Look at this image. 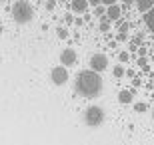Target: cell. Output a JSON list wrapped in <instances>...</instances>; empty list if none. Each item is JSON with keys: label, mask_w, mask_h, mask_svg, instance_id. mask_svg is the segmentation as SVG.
<instances>
[{"label": "cell", "mask_w": 154, "mask_h": 145, "mask_svg": "<svg viewBox=\"0 0 154 145\" xmlns=\"http://www.w3.org/2000/svg\"><path fill=\"white\" fill-rule=\"evenodd\" d=\"M66 22H70V24L74 22V18H72V14H66Z\"/></svg>", "instance_id": "21"}, {"label": "cell", "mask_w": 154, "mask_h": 145, "mask_svg": "<svg viewBox=\"0 0 154 145\" xmlns=\"http://www.w3.org/2000/svg\"><path fill=\"white\" fill-rule=\"evenodd\" d=\"M12 16L18 24H26L32 18V6L28 2H14L12 6Z\"/></svg>", "instance_id": "2"}, {"label": "cell", "mask_w": 154, "mask_h": 145, "mask_svg": "<svg viewBox=\"0 0 154 145\" xmlns=\"http://www.w3.org/2000/svg\"><path fill=\"white\" fill-rule=\"evenodd\" d=\"M106 68H108V58L104 56V54H94V56L90 58V70L92 72L100 74V72H104Z\"/></svg>", "instance_id": "4"}, {"label": "cell", "mask_w": 154, "mask_h": 145, "mask_svg": "<svg viewBox=\"0 0 154 145\" xmlns=\"http://www.w3.org/2000/svg\"><path fill=\"white\" fill-rule=\"evenodd\" d=\"M134 109H136L138 113H142V112H146V109H148V106H146L144 101H138V103H134Z\"/></svg>", "instance_id": "13"}, {"label": "cell", "mask_w": 154, "mask_h": 145, "mask_svg": "<svg viewBox=\"0 0 154 145\" xmlns=\"http://www.w3.org/2000/svg\"><path fill=\"white\" fill-rule=\"evenodd\" d=\"M136 8L142 12V14H146V12H150L154 8V2L152 0H140V2H136Z\"/></svg>", "instance_id": "9"}, {"label": "cell", "mask_w": 154, "mask_h": 145, "mask_svg": "<svg viewBox=\"0 0 154 145\" xmlns=\"http://www.w3.org/2000/svg\"><path fill=\"white\" fill-rule=\"evenodd\" d=\"M124 68H122V66H116L114 68V76H116V78H122V76H124Z\"/></svg>", "instance_id": "17"}, {"label": "cell", "mask_w": 154, "mask_h": 145, "mask_svg": "<svg viewBox=\"0 0 154 145\" xmlns=\"http://www.w3.org/2000/svg\"><path fill=\"white\" fill-rule=\"evenodd\" d=\"M76 60H78V56H76V52L72 50V48H66V50H62V54H60V62H62L64 68L74 66Z\"/></svg>", "instance_id": "6"}, {"label": "cell", "mask_w": 154, "mask_h": 145, "mask_svg": "<svg viewBox=\"0 0 154 145\" xmlns=\"http://www.w3.org/2000/svg\"><path fill=\"white\" fill-rule=\"evenodd\" d=\"M94 16L100 18V20H102V18H106V8H100V6H98L96 10H94Z\"/></svg>", "instance_id": "14"}, {"label": "cell", "mask_w": 154, "mask_h": 145, "mask_svg": "<svg viewBox=\"0 0 154 145\" xmlns=\"http://www.w3.org/2000/svg\"><path fill=\"white\" fill-rule=\"evenodd\" d=\"M84 121L86 125H90V127H96V125H100V123L104 121V112H102V107H98V106H92L86 109L84 113Z\"/></svg>", "instance_id": "3"}, {"label": "cell", "mask_w": 154, "mask_h": 145, "mask_svg": "<svg viewBox=\"0 0 154 145\" xmlns=\"http://www.w3.org/2000/svg\"><path fill=\"white\" fill-rule=\"evenodd\" d=\"M44 6H46V8H48V10H52V8H54V2H46Z\"/></svg>", "instance_id": "22"}, {"label": "cell", "mask_w": 154, "mask_h": 145, "mask_svg": "<svg viewBox=\"0 0 154 145\" xmlns=\"http://www.w3.org/2000/svg\"><path fill=\"white\" fill-rule=\"evenodd\" d=\"M120 16H122V8H120L118 4L106 8V18H108L110 22H112V20H120Z\"/></svg>", "instance_id": "7"}, {"label": "cell", "mask_w": 154, "mask_h": 145, "mask_svg": "<svg viewBox=\"0 0 154 145\" xmlns=\"http://www.w3.org/2000/svg\"><path fill=\"white\" fill-rule=\"evenodd\" d=\"M132 97H134V95H132L130 89H122V91L118 94V101L120 103H132Z\"/></svg>", "instance_id": "10"}, {"label": "cell", "mask_w": 154, "mask_h": 145, "mask_svg": "<svg viewBox=\"0 0 154 145\" xmlns=\"http://www.w3.org/2000/svg\"><path fill=\"white\" fill-rule=\"evenodd\" d=\"M98 30H100V32H106V30H110V20H108V18H102V20H100V26H98Z\"/></svg>", "instance_id": "12"}, {"label": "cell", "mask_w": 154, "mask_h": 145, "mask_svg": "<svg viewBox=\"0 0 154 145\" xmlns=\"http://www.w3.org/2000/svg\"><path fill=\"white\" fill-rule=\"evenodd\" d=\"M138 66L142 68V70H144V68H148V60H146V58H138Z\"/></svg>", "instance_id": "20"}, {"label": "cell", "mask_w": 154, "mask_h": 145, "mask_svg": "<svg viewBox=\"0 0 154 145\" xmlns=\"http://www.w3.org/2000/svg\"><path fill=\"white\" fill-rule=\"evenodd\" d=\"M146 54H148V48L140 46V48H138V56H140V58H146Z\"/></svg>", "instance_id": "19"}, {"label": "cell", "mask_w": 154, "mask_h": 145, "mask_svg": "<svg viewBox=\"0 0 154 145\" xmlns=\"http://www.w3.org/2000/svg\"><path fill=\"white\" fill-rule=\"evenodd\" d=\"M58 38L66 40V38H68V30H66V28H58Z\"/></svg>", "instance_id": "18"}, {"label": "cell", "mask_w": 154, "mask_h": 145, "mask_svg": "<svg viewBox=\"0 0 154 145\" xmlns=\"http://www.w3.org/2000/svg\"><path fill=\"white\" fill-rule=\"evenodd\" d=\"M144 24H146V28H148L150 32H154V8L144 14Z\"/></svg>", "instance_id": "11"}, {"label": "cell", "mask_w": 154, "mask_h": 145, "mask_svg": "<svg viewBox=\"0 0 154 145\" xmlns=\"http://www.w3.org/2000/svg\"><path fill=\"white\" fill-rule=\"evenodd\" d=\"M128 28H130V24H128V22H120L118 32H120V34H126V32H128Z\"/></svg>", "instance_id": "15"}, {"label": "cell", "mask_w": 154, "mask_h": 145, "mask_svg": "<svg viewBox=\"0 0 154 145\" xmlns=\"http://www.w3.org/2000/svg\"><path fill=\"white\" fill-rule=\"evenodd\" d=\"M152 117H154V109H152Z\"/></svg>", "instance_id": "23"}, {"label": "cell", "mask_w": 154, "mask_h": 145, "mask_svg": "<svg viewBox=\"0 0 154 145\" xmlns=\"http://www.w3.org/2000/svg\"><path fill=\"white\" fill-rule=\"evenodd\" d=\"M50 78H52V82L54 84H64L66 80H68V70L64 66H56V68H52V72H50Z\"/></svg>", "instance_id": "5"}, {"label": "cell", "mask_w": 154, "mask_h": 145, "mask_svg": "<svg viewBox=\"0 0 154 145\" xmlns=\"http://www.w3.org/2000/svg\"><path fill=\"white\" fill-rule=\"evenodd\" d=\"M118 60L120 62H128V60H130V52H120V54H118Z\"/></svg>", "instance_id": "16"}, {"label": "cell", "mask_w": 154, "mask_h": 145, "mask_svg": "<svg viewBox=\"0 0 154 145\" xmlns=\"http://www.w3.org/2000/svg\"><path fill=\"white\" fill-rule=\"evenodd\" d=\"M74 88L82 97H96L102 89V78H100V74L92 72V70H82L76 76Z\"/></svg>", "instance_id": "1"}, {"label": "cell", "mask_w": 154, "mask_h": 145, "mask_svg": "<svg viewBox=\"0 0 154 145\" xmlns=\"http://www.w3.org/2000/svg\"><path fill=\"white\" fill-rule=\"evenodd\" d=\"M86 8H88V2L86 0H74V2H70V10H74L76 14H86Z\"/></svg>", "instance_id": "8"}]
</instances>
